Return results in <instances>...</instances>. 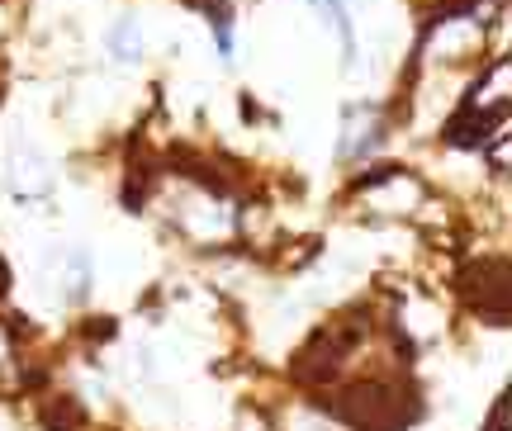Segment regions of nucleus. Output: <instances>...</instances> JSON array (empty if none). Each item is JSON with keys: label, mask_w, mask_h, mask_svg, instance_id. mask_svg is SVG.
I'll list each match as a JSON object with an SVG mask.
<instances>
[{"label": "nucleus", "mask_w": 512, "mask_h": 431, "mask_svg": "<svg viewBox=\"0 0 512 431\" xmlns=\"http://www.w3.org/2000/svg\"><path fill=\"white\" fill-rule=\"evenodd\" d=\"M318 10L332 19V29H337V38H342V53L351 57V48H356V38H351V19L347 10H342V0H318Z\"/></svg>", "instance_id": "obj_2"}, {"label": "nucleus", "mask_w": 512, "mask_h": 431, "mask_svg": "<svg viewBox=\"0 0 512 431\" xmlns=\"http://www.w3.org/2000/svg\"><path fill=\"white\" fill-rule=\"evenodd\" d=\"M110 48L119 62H133V57L143 53V34H138V19H119L110 29Z\"/></svg>", "instance_id": "obj_1"}]
</instances>
